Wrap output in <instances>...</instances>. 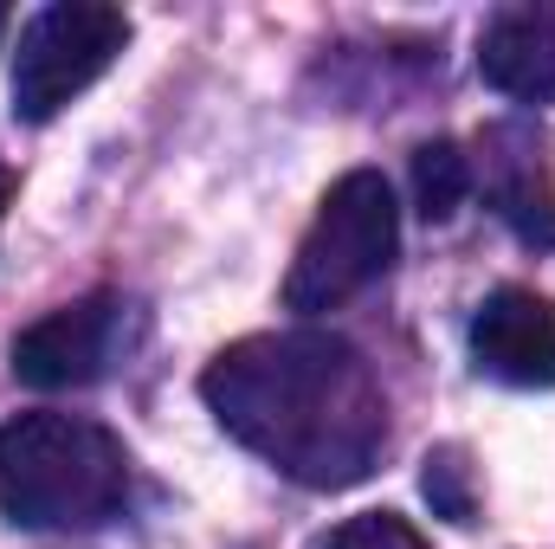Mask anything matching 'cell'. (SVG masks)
I'll use <instances>...</instances> for the list:
<instances>
[{
  "label": "cell",
  "mask_w": 555,
  "mask_h": 549,
  "mask_svg": "<svg viewBox=\"0 0 555 549\" xmlns=\"http://www.w3.org/2000/svg\"><path fill=\"white\" fill-rule=\"evenodd\" d=\"M124 317H130V304L117 291H98V297L46 310L7 349L13 375L26 388H85V382H98L117 362V349H124Z\"/></svg>",
  "instance_id": "obj_5"
},
{
  "label": "cell",
  "mask_w": 555,
  "mask_h": 549,
  "mask_svg": "<svg viewBox=\"0 0 555 549\" xmlns=\"http://www.w3.org/2000/svg\"><path fill=\"white\" fill-rule=\"evenodd\" d=\"M472 194V162H465V149L459 142H420L414 149V201L426 220H452L459 214V201Z\"/></svg>",
  "instance_id": "obj_8"
},
{
  "label": "cell",
  "mask_w": 555,
  "mask_h": 549,
  "mask_svg": "<svg viewBox=\"0 0 555 549\" xmlns=\"http://www.w3.org/2000/svg\"><path fill=\"white\" fill-rule=\"evenodd\" d=\"M472 362L504 388H555V304L504 284L472 317Z\"/></svg>",
  "instance_id": "obj_6"
},
{
  "label": "cell",
  "mask_w": 555,
  "mask_h": 549,
  "mask_svg": "<svg viewBox=\"0 0 555 549\" xmlns=\"http://www.w3.org/2000/svg\"><path fill=\"white\" fill-rule=\"evenodd\" d=\"M401 253V207H395V188L382 168H349L310 233L297 240V259H291V278H284V304L317 317V310H336L349 304L356 291H369L375 278L395 266Z\"/></svg>",
  "instance_id": "obj_3"
},
{
  "label": "cell",
  "mask_w": 555,
  "mask_h": 549,
  "mask_svg": "<svg viewBox=\"0 0 555 549\" xmlns=\"http://www.w3.org/2000/svg\"><path fill=\"white\" fill-rule=\"evenodd\" d=\"M130 505V446L85 413H13L0 426V518L26 531H98Z\"/></svg>",
  "instance_id": "obj_2"
},
{
  "label": "cell",
  "mask_w": 555,
  "mask_h": 549,
  "mask_svg": "<svg viewBox=\"0 0 555 549\" xmlns=\"http://www.w3.org/2000/svg\"><path fill=\"white\" fill-rule=\"evenodd\" d=\"M0 33H7V13H0Z\"/></svg>",
  "instance_id": "obj_13"
},
{
  "label": "cell",
  "mask_w": 555,
  "mask_h": 549,
  "mask_svg": "<svg viewBox=\"0 0 555 549\" xmlns=\"http://www.w3.org/2000/svg\"><path fill=\"white\" fill-rule=\"evenodd\" d=\"M498 214L524 246H555V194L543 175H504L498 181Z\"/></svg>",
  "instance_id": "obj_9"
},
{
  "label": "cell",
  "mask_w": 555,
  "mask_h": 549,
  "mask_svg": "<svg viewBox=\"0 0 555 549\" xmlns=\"http://www.w3.org/2000/svg\"><path fill=\"white\" fill-rule=\"evenodd\" d=\"M323 549H433V544L420 537L401 511H362V518L336 524Z\"/></svg>",
  "instance_id": "obj_11"
},
{
  "label": "cell",
  "mask_w": 555,
  "mask_h": 549,
  "mask_svg": "<svg viewBox=\"0 0 555 549\" xmlns=\"http://www.w3.org/2000/svg\"><path fill=\"white\" fill-rule=\"evenodd\" d=\"M201 401L246 452L310 491L362 485L388 446L382 375L330 330H259L227 343L201 375Z\"/></svg>",
  "instance_id": "obj_1"
},
{
  "label": "cell",
  "mask_w": 555,
  "mask_h": 549,
  "mask_svg": "<svg viewBox=\"0 0 555 549\" xmlns=\"http://www.w3.org/2000/svg\"><path fill=\"white\" fill-rule=\"evenodd\" d=\"M420 491H426V505H433L439 518H452V524H472V518H478L472 465H465V452H459V446H439V452L426 459V472H420Z\"/></svg>",
  "instance_id": "obj_10"
},
{
  "label": "cell",
  "mask_w": 555,
  "mask_h": 549,
  "mask_svg": "<svg viewBox=\"0 0 555 549\" xmlns=\"http://www.w3.org/2000/svg\"><path fill=\"white\" fill-rule=\"evenodd\" d=\"M478 78L517 104H555V7H504L478 33Z\"/></svg>",
  "instance_id": "obj_7"
},
{
  "label": "cell",
  "mask_w": 555,
  "mask_h": 549,
  "mask_svg": "<svg viewBox=\"0 0 555 549\" xmlns=\"http://www.w3.org/2000/svg\"><path fill=\"white\" fill-rule=\"evenodd\" d=\"M13 188H20V175L0 162V220H7V207H13Z\"/></svg>",
  "instance_id": "obj_12"
},
{
  "label": "cell",
  "mask_w": 555,
  "mask_h": 549,
  "mask_svg": "<svg viewBox=\"0 0 555 549\" xmlns=\"http://www.w3.org/2000/svg\"><path fill=\"white\" fill-rule=\"evenodd\" d=\"M130 46L124 7L104 0H59L26 20L20 52H13V117L20 124H52L72 98H85L117 52Z\"/></svg>",
  "instance_id": "obj_4"
}]
</instances>
